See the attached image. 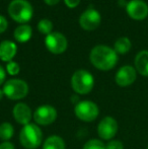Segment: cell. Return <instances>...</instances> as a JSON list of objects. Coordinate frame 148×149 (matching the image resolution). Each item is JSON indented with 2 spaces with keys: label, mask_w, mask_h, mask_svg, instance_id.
I'll return each mask as SVG.
<instances>
[{
  "label": "cell",
  "mask_w": 148,
  "mask_h": 149,
  "mask_svg": "<svg viewBox=\"0 0 148 149\" xmlns=\"http://www.w3.org/2000/svg\"><path fill=\"white\" fill-rule=\"evenodd\" d=\"M146 149H148V146H147V148H146Z\"/></svg>",
  "instance_id": "cell-31"
},
{
  "label": "cell",
  "mask_w": 148,
  "mask_h": 149,
  "mask_svg": "<svg viewBox=\"0 0 148 149\" xmlns=\"http://www.w3.org/2000/svg\"><path fill=\"white\" fill-rule=\"evenodd\" d=\"M8 13L16 22L26 24L32 19L34 9L32 4L26 0H12L8 6Z\"/></svg>",
  "instance_id": "cell-3"
},
{
  "label": "cell",
  "mask_w": 148,
  "mask_h": 149,
  "mask_svg": "<svg viewBox=\"0 0 148 149\" xmlns=\"http://www.w3.org/2000/svg\"><path fill=\"white\" fill-rule=\"evenodd\" d=\"M119 126L116 119L111 116H107L101 120V122L97 125V134L99 138L103 140H110L114 139L118 132Z\"/></svg>",
  "instance_id": "cell-8"
},
{
  "label": "cell",
  "mask_w": 148,
  "mask_h": 149,
  "mask_svg": "<svg viewBox=\"0 0 148 149\" xmlns=\"http://www.w3.org/2000/svg\"><path fill=\"white\" fill-rule=\"evenodd\" d=\"M135 69L142 76L148 77V51H140L135 57Z\"/></svg>",
  "instance_id": "cell-15"
},
{
  "label": "cell",
  "mask_w": 148,
  "mask_h": 149,
  "mask_svg": "<svg viewBox=\"0 0 148 149\" xmlns=\"http://www.w3.org/2000/svg\"><path fill=\"white\" fill-rule=\"evenodd\" d=\"M33 118L38 126H49L57 119V111L51 104H43L36 109Z\"/></svg>",
  "instance_id": "cell-7"
},
{
  "label": "cell",
  "mask_w": 148,
  "mask_h": 149,
  "mask_svg": "<svg viewBox=\"0 0 148 149\" xmlns=\"http://www.w3.org/2000/svg\"><path fill=\"white\" fill-rule=\"evenodd\" d=\"M77 96H71V102H76L77 100Z\"/></svg>",
  "instance_id": "cell-30"
},
{
  "label": "cell",
  "mask_w": 148,
  "mask_h": 149,
  "mask_svg": "<svg viewBox=\"0 0 148 149\" xmlns=\"http://www.w3.org/2000/svg\"><path fill=\"white\" fill-rule=\"evenodd\" d=\"M14 135V128L9 122H3L0 124V139L3 142L9 141Z\"/></svg>",
  "instance_id": "cell-19"
},
{
  "label": "cell",
  "mask_w": 148,
  "mask_h": 149,
  "mask_svg": "<svg viewBox=\"0 0 148 149\" xmlns=\"http://www.w3.org/2000/svg\"><path fill=\"white\" fill-rule=\"evenodd\" d=\"M7 20L5 19V17L2 15H0V33H4V31H6V29H7Z\"/></svg>",
  "instance_id": "cell-24"
},
{
  "label": "cell",
  "mask_w": 148,
  "mask_h": 149,
  "mask_svg": "<svg viewBox=\"0 0 148 149\" xmlns=\"http://www.w3.org/2000/svg\"><path fill=\"white\" fill-rule=\"evenodd\" d=\"M43 149H66V144L62 137L58 135H52L45 140Z\"/></svg>",
  "instance_id": "cell-17"
},
{
  "label": "cell",
  "mask_w": 148,
  "mask_h": 149,
  "mask_svg": "<svg viewBox=\"0 0 148 149\" xmlns=\"http://www.w3.org/2000/svg\"><path fill=\"white\" fill-rule=\"evenodd\" d=\"M3 96H4L3 90H2V89H0V102H1V100H2V98H3Z\"/></svg>",
  "instance_id": "cell-29"
},
{
  "label": "cell",
  "mask_w": 148,
  "mask_h": 149,
  "mask_svg": "<svg viewBox=\"0 0 148 149\" xmlns=\"http://www.w3.org/2000/svg\"><path fill=\"white\" fill-rule=\"evenodd\" d=\"M64 1H65V4L69 8H75L80 3V0H64Z\"/></svg>",
  "instance_id": "cell-25"
},
{
  "label": "cell",
  "mask_w": 148,
  "mask_h": 149,
  "mask_svg": "<svg viewBox=\"0 0 148 149\" xmlns=\"http://www.w3.org/2000/svg\"><path fill=\"white\" fill-rule=\"evenodd\" d=\"M43 132L37 124L30 123L19 132V142L26 149H37L42 144Z\"/></svg>",
  "instance_id": "cell-2"
},
{
  "label": "cell",
  "mask_w": 148,
  "mask_h": 149,
  "mask_svg": "<svg viewBox=\"0 0 148 149\" xmlns=\"http://www.w3.org/2000/svg\"><path fill=\"white\" fill-rule=\"evenodd\" d=\"M82 149H106V144L99 139H90L85 142Z\"/></svg>",
  "instance_id": "cell-21"
},
{
  "label": "cell",
  "mask_w": 148,
  "mask_h": 149,
  "mask_svg": "<svg viewBox=\"0 0 148 149\" xmlns=\"http://www.w3.org/2000/svg\"><path fill=\"white\" fill-rule=\"evenodd\" d=\"M0 149H15V147L10 141H5L0 144Z\"/></svg>",
  "instance_id": "cell-26"
},
{
  "label": "cell",
  "mask_w": 148,
  "mask_h": 149,
  "mask_svg": "<svg viewBox=\"0 0 148 149\" xmlns=\"http://www.w3.org/2000/svg\"><path fill=\"white\" fill-rule=\"evenodd\" d=\"M101 22V14L93 8L86 9L79 17V24L85 31H94L97 28H99Z\"/></svg>",
  "instance_id": "cell-10"
},
{
  "label": "cell",
  "mask_w": 148,
  "mask_h": 149,
  "mask_svg": "<svg viewBox=\"0 0 148 149\" xmlns=\"http://www.w3.org/2000/svg\"><path fill=\"white\" fill-rule=\"evenodd\" d=\"M106 149H124V144L120 140L112 139L106 144Z\"/></svg>",
  "instance_id": "cell-23"
},
{
  "label": "cell",
  "mask_w": 148,
  "mask_h": 149,
  "mask_svg": "<svg viewBox=\"0 0 148 149\" xmlns=\"http://www.w3.org/2000/svg\"><path fill=\"white\" fill-rule=\"evenodd\" d=\"M131 41L127 37H122L120 39H118L115 43L114 50L116 51L117 54H121V55H124V54L128 53L131 49Z\"/></svg>",
  "instance_id": "cell-18"
},
{
  "label": "cell",
  "mask_w": 148,
  "mask_h": 149,
  "mask_svg": "<svg viewBox=\"0 0 148 149\" xmlns=\"http://www.w3.org/2000/svg\"><path fill=\"white\" fill-rule=\"evenodd\" d=\"M44 1H45V3L48 4V5L53 6V5H56V4L60 1V0H44Z\"/></svg>",
  "instance_id": "cell-28"
},
{
  "label": "cell",
  "mask_w": 148,
  "mask_h": 149,
  "mask_svg": "<svg viewBox=\"0 0 148 149\" xmlns=\"http://www.w3.org/2000/svg\"><path fill=\"white\" fill-rule=\"evenodd\" d=\"M5 78H6V71L3 67L0 65V85L2 83H5Z\"/></svg>",
  "instance_id": "cell-27"
},
{
  "label": "cell",
  "mask_w": 148,
  "mask_h": 149,
  "mask_svg": "<svg viewBox=\"0 0 148 149\" xmlns=\"http://www.w3.org/2000/svg\"><path fill=\"white\" fill-rule=\"evenodd\" d=\"M74 114L77 119L83 122H92L99 117V109L91 100H80L75 104Z\"/></svg>",
  "instance_id": "cell-6"
},
{
  "label": "cell",
  "mask_w": 148,
  "mask_h": 149,
  "mask_svg": "<svg viewBox=\"0 0 148 149\" xmlns=\"http://www.w3.org/2000/svg\"><path fill=\"white\" fill-rule=\"evenodd\" d=\"M94 86L92 74L84 69L77 70L71 77V87L77 94H88Z\"/></svg>",
  "instance_id": "cell-4"
},
{
  "label": "cell",
  "mask_w": 148,
  "mask_h": 149,
  "mask_svg": "<svg viewBox=\"0 0 148 149\" xmlns=\"http://www.w3.org/2000/svg\"><path fill=\"white\" fill-rule=\"evenodd\" d=\"M45 45L51 53L58 55V54H62L66 51L68 43L65 36L62 35L61 33L55 31V33H51L46 37Z\"/></svg>",
  "instance_id": "cell-9"
},
{
  "label": "cell",
  "mask_w": 148,
  "mask_h": 149,
  "mask_svg": "<svg viewBox=\"0 0 148 149\" xmlns=\"http://www.w3.org/2000/svg\"><path fill=\"white\" fill-rule=\"evenodd\" d=\"M12 116L13 119L17 122L18 124L22 126H26L31 123L32 118L34 117L31 108L24 102H18L13 107L12 110Z\"/></svg>",
  "instance_id": "cell-13"
},
{
  "label": "cell",
  "mask_w": 148,
  "mask_h": 149,
  "mask_svg": "<svg viewBox=\"0 0 148 149\" xmlns=\"http://www.w3.org/2000/svg\"><path fill=\"white\" fill-rule=\"evenodd\" d=\"M38 30H39L40 33H44V35H50L52 33V30H53V24H52L51 20L49 19H42L39 22L38 24Z\"/></svg>",
  "instance_id": "cell-20"
},
{
  "label": "cell",
  "mask_w": 148,
  "mask_h": 149,
  "mask_svg": "<svg viewBox=\"0 0 148 149\" xmlns=\"http://www.w3.org/2000/svg\"><path fill=\"white\" fill-rule=\"evenodd\" d=\"M126 11L133 19L142 20L148 15V5L142 0H131L127 3Z\"/></svg>",
  "instance_id": "cell-12"
},
{
  "label": "cell",
  "mask_w": 148,
  "mask_h": 149,
  "mask_svg": "<svg viewBox=\"0 0 148 149\" xmlns=\"http://www.w3.org/2000/svg\"><path fill=\"white\" fill-rule=\"evenodd\" d=\"M137 71L134 67L130 65H125L121 67L116 73L115 80L116 83L121 87H127L129 85L133 84L136 80Z\"/></svg>",
  "instance_id": "cell-11"
},
{
  "label": "cell",
  "mask_w": 148,
  "mask_h": 149,
  "mask_svg": "<svg viewBox=\"0 0 148 149\" xmlns=\"http://www.w3.org/2000/svg\"><path fill=\"white\" fill-rule=\"evenodd\" d=\"M6 71H7V73L9 75L14 76V75H17L18 73H19L20 67L16 62H14V61H10V62H8L7 65H6Z\"/></svg>",
  "instance_id": "cell-22"
},
{
  "label": "cell",
  "mask_w": 148,
  "mask_h": 149,
  "mask_svg": "<svg viewBox=\"0 0 148 149\" xmlns=\"http://www.w3.org/2000/svg\"><path fill=\"white\" fill-rule=\"evenodd\" d=\"M3 93L10 100H19L28 93V85L24 80L17 78L9 79L3 85Z\"/></svg>",
  "instance_id": "cell-5"
},
{
  "label": "cell",
  "mask_w": 148,
  "mask_h": 149,
  "mask_svg": "<svg viewBox=\"0 0 148 149\" xmlns=\"http://www.w3.org/2000/svg\"><path fill=\"white\" fill-rule=\"evenodd\" d=\"M33 35V30L28 24H20L14 31V39L19 43H26Z\"/></svg>",
  "instance_id": "cell-16"
},
{
  "label": "cell",
  "mask_w": 148,
  "mask_h": 149,
  "mask_svg": "<svg viewBox=\"0 0 148 149\" xmlns=\"http://www.w3.org/2000/svg\"><path fill=\"white\" fill-rule=\"evenodd\" d=\"M89 59L95 68L103 71H109L118 63V54L109 46L97 45L91 50Z\"/></svg>",
  "instance_id": "cell-1"
},
{
  "label": "cell",
  "mask_w": 148,
  "mask_h": 149,
  "mask_svg": "<svg viewBox=\"0 0 148 149\" xmlns=\"http://www.w3.org/2000/svg\"><path fill=\"white\" fill-rule=\"evenodd\" d=\"M17 52L15 43L11 41H3L0 44V60L4 62H10Z\"/></svg>",
  "instance_id": "cell-14"
}]
</instances>
